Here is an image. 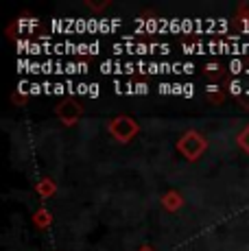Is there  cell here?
<instances>
[{
    "label": "cell",
    "instance_id": "obj_1",
    "mask_svg": "<svg viewBox=\"0 0 249 251\" xmlns=\"http://www.w3.org/2000/svg\"><path fill=\"white\" fill-rule=\"evenodd\" d=\"M112 133H116V136L124 142V140H129L133 133H136V125H133L129 118H118V120H114V125H112Z\"/></svg>",
    "mask_w": 249,
    "mask_h": 251
},
{
    "label": "cell",
    "instance_id": "obj_2",
    "mask_svg": "<svg viewBox=\"0 0 249 251\" xmlns=\"http://www.w3.org/2000/svg\"><path fill=\"white\" fill-rule=\"evenodd\" d=\"M100 72L103 75H123L124 72V64H121V61H114V59H107L100 64Z\"/></svg>",
    "mask_w": 249,
    "mask_h": 251
},
{
    "label": "cell",
    "instance_id": "obj_3",
    "mask_svg": "<svg viewBox=\"0 0 249 251\" xmlns=\"http://www.w3.org/2000/svg\"><path fill=\"white\" fill-rule=\"evenodd\" d=\"M64 72L66 75H79V72H88V66L81 64V61H70V64H66Z\"/></svg>",
    "mask_w": 249,
    "mask_h": 251
},
{
    "label": "cell",
    "instance_id": "obj_4",
    "mask_svg": "<svg viewBox=\"0 0 249 251\" xmlns=\"http://www.w3.org/2000/svg\"><path fill=\"white\" fill-rule=\"evenodd\" d=\"M229 70H232L234 75H238L241 70H245V64H243L241 59H232V61H229Z\"/></svg>",
    "mask_w": 249,
    "mask_h": 251
},
{
    "label": "cell",
    "instance_id": "obj_5",
    "mask_svg": "<svg viewBox=\"0 0 249 251\" xmlns=\"http://www.w3.org/2000/svg\"><path fill=\"white\" fill-rule=\"evenodd\" d=\"M241 90H243L241 81H232V83H229V92H232V94H241Z\"/></svg>",
    "mask_w": 249,
    "mask_h": 251
},
{
    "label": "cell",
    "instance_id": "obj_6",
    "mask_svg": "<svg viewBox=\"0 0 249 251\" xmlns=\"http://www.w3.org/2000/svg\"><path fill=\"white\" fill-rule=\"evenodd\" d=\"M133 92H136V94H147V92H149V85L147 83H136L133 85Z\"/></svg>",
    "mask_w": 249,
    "mask_h": 251
},
{
    "label": "cell",
    "instance_id": "obj_7",
    "mask_svg": "<svg viewBox=\"0 0 249 251\" xmlns=\"http://www.w3.org/2000/svg\"><path fill=\"white\" fill-rule=\"evenodd\" d=\"M241 144H243V147H245L247 151H249V129H247L245 133H241Z\"/></svg>",
    "mask_w": 249,
    "mask_h": 251
},
{
    "label": "cell",
    "instance_id": "obj_8",
    "mask_svg": "<svg viewBox=\"0 0 249 251\" xmlns=\"http://www.w3.org/2000/svg\"><path fill=\"white\" fill-rule=\"evenodd\" d=\"M88 90H90L88 83H79V85H76V92H79V94H88Z\"/></svg>",
    "mask_w": 249,
    "mask_h": 251
},
{
    "label": "cell",
    "instance_id": "obj_9",
    "mask_svg": "<svg viewBox=\"0 0 249 251\" xmlns=\"http://www.w3.org/2000/svg\"><path fill=\"white\" fill-rule=\"evenodd\" d=\"M88 94H90V96H99V85H97V83H90Z\"/></svg>",
    "mask_w": 249,
    "mask_h": 251
},
{
    "label": "cell",
    "instance_id": "obj_10",
    "mask_svg": "<svg viewBox=\"0 0 249 251\" xmlns=\"http://www.w3.org/2000/svg\"><path fill=\"white\" fill-rule=\"evenodd\" d=\"M193 94H195V88L190 83H186L184 85V96H193Z\"/></svg>",
    "mask_w": 249,
    "mask_h": 251
},
{
    "label": "cell",
    "instance_id": "obj_11",
    "mask_svg": "<svg viewBox=\"0 0 249 251\" xmlns=\"http://www.w3.org/2000/svg\"><path fill=\"white\" fill-rule=\"evenodd\" d=\"M142 251H149V249H142Z\"/></svg>",
    "mask_w": 249,
    "mask_h": 251
}]
</instances>
